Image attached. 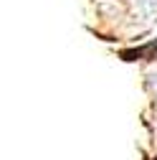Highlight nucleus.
<instances>
[{
    "instance_id": "nucleus-1",
    "label": "nucleus",
    "mask_w": 157,
    "mask_h": 160,
    "mask_svg": "<svg viewBox=\"0 0 157 160\" xmlns=\"http://www.w3.org/2000/svg\"><path fill=\"white\" fill-rule=\"evenodd\" d=\"M157 53V41L145 46V48H134V51H122V58L124 61H134V58H140V56H155Z\"/></svg>"
}]
</instances>
